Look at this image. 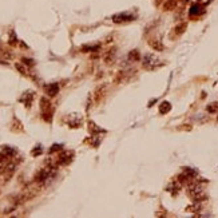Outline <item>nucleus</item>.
Instances as JSON below:
<instances>
[{"label":"nucleus","instance_id":"6e6552de","mask_svg":"<svg viewBox=\"0 0 218 218\" xmlns=\"http://www.w3.org/2000/svg\"><path fill=\"white\" fill-rule=\"evenodd\" d=\"M148 46L153 48L154 51H162L163 50V44H162V42H159V40L157 39H148Z\"/></svg>","mask_w":218,"mask_h":218},{"label":"nucleus","instance_id":"6ab92c4d","mask_svg":"<svg viewBox=\"0 0 218 218\" xmlns=\"http://www.w3.org/2000/svg\"><path fill=\"white\" fill-rule=\"evenodd\" d=\"M22 62H23V64H24V66H28V67H32V66L35 64V62L32 60V59H27V58H23Z\"/></svg>","mask_w":218,"mask_h":218},{"label":"nucleus","instance_id":"9d476101","mask_svg":"<svg viewBox=\"0 0 218 218\" xmlns=\"http://www.w3.org/2000/svg\"><path fill=\"white\" fill-rule=\"evenodd\" d=\"M126 76H127V71H119L117 74V76L114 78V83L115 84H121V83H123L126 80Z\"/></svg>","mask_w":218,"mask_h":218},{"label":"nucleus","instance_id":"f8f14e48","mask_svg":"<svg viewBox=\"0 0 218 218\" xmlns=\"http://www.w3.org/2000/svg\"><path fill=\"white\" fill-rule=\"evenodd\" d=\"M171 110V105L169 102H162L159 106V113L161 114H167Z\"/></svg>","mask_w":218,"mask_h":218},{"label":"nucleus","instance_id":"aec40b11","mask_svg":"<svg viewBox=\"0 0 218 218\" xmlns=\"http://www.w3.org/2000/svg\"><path fill=\"white\" fill-rule=\"evenodd\" d=\"M9 44H11V46L18 44V40H16V38H15V35H13V34H11V38H9Z\"/></svg>","mask_w":218,"mask_h":218},{"label":"nucleus","instance_id":"a211bd4d","mask_svg":"<svg viewBox=\"0 0 218 218\" xmlns=\"http://www.w3.org/2000/svg\"><path fill=\"white\" fill-rule=\"evenodd\" d=\"M3 151H4L7 155H9V157H12V155H15L16 154V150L12 147H3Z\"/></svg>","mask_w":218,"mask_h":218},{"label":"nucleus","instance_id":"f3484780","mask_svg":"<svg viewBox=\"0 0 218 218\" xmlns=\"http://www.w3.org/2000/svg\"><path fill=\"white\" fill-rule=\"evenodd\" d=\"M88 126H90V127H88V129H90V131H91V133H94V134H96V133H102V131H103L102 129H98V126H96L95 123L90 122V125H88Z\"/></svg>","mask_w":218,"mask_h":218},{"label":"nucleus","instance_id":"b1692460","mask_svg":"<svg viewBox=\"0 0 218 218\" xmlns=\"http://www.w3.org/2000/svg\"><path fill=\"white\" fill-rule=\"evenodd\" d=\"M217 121H218V117H217Z\"/></svg>","mask_w":218,"mask_h":218},{"label":"nucleus","instance_id":"f03ea898","mask_svg":"<svg viewBox=\"0 0 218 218\" xmlns=\"http://www.w3.org/2000/svg\"><path fill=\"white\" fill-rule=\"evenodd\" d=\"M134 16L130 15V13H125V12H121V13H117L113 16V22L114 23H125V22H131L134 20Z\"/></svg>","mask_w":218,"mask_h":218},{"label":"nucleus","instance_id":"4468645a","mask_svg":"<svg viewBox=\"0 0 218 218\" xmlns=\"http://www.w3.org/2000/svg\"><path fill=\"white\" fill-rule=\"evenodd\" d=\"M129 59H130V60H139L140 59L139 52H138L136 50H133V51L129 54Z\"/></svg>","mask_w":218,"mask_h":218},{"label":"nucleus","instance_id":"4be33fe9","mask_svg":"<svg viewBox=\"0 0 218 218\" xmlns=\"http://www.w3.org/2000/svg\"><path fill=\"white\" fill-rule=\"evenodd\" d=\"M39 154H42V148L38 147V150H34L32 151V155H39Z\"/></svg>","mask_w":218,"mask_h":218},{"label":"nucleus","instance_id":"f257e3e1","mask_svg":"<svg viewBox=\"0 0 218 218\" xmlns=\"http://www.w3.org/2000/svg\"><path fill=\"white\" fill-rule=\"evenodd\" d=\"M40 109H42V115H43L44 121L51 122V115H52V109H51V103L50 100L46 98L40 99Z\"/></svg>","mask_w":218,"mask_h":218},{"label":"nucleus","instance_id":"412c9836","mask_svg":"<svg viewBox=\"0 0 218 218\" xmlns=\"http://www.w3.org/2000/svg\"><path fill=\"white\" fill-rule=\"evenodd\" d=\"M60 148H62V146H59V144H54L52 148H51V153H52V151H56V150H60Z\"/></svg>","mask_w":218,"mask_h":218},{"label":"nucleus","instance_id":"39448f33","mask_svg":"<svg viewBox=\"0 0 218 218\" xmlns=\"http://www.w3.org/2000/svg\"><path fill=\"white\" fill-rule=\"evenodd\" d=\"M72 161V154L71 153H63L62 155H59V158H58V165H68L70 162Z\"/></svg>","mask_w":218,"mask_h":218},{"label":"nucleus","instance_id":"0eeeda50","mask_svg":"<svg viewBox=\"0 0 218 218\" xmlns=\"http://www.w3.org/2000/svg\"><path fill=\"white\" fill-rule=\"evenodd\" d=\"M177 5H178V1L177 0H166L165 3H163V11H174L177 8Z\"/></svg>","mask_w":218,"mask_h":218},{"label":"nucleus","instance_id":"423d86ee","mask_svg":"<svg viewBox=\"0 0 218 218\" xmlns=\"http://www.w3.org/2000/svg\"><path fill=\"white\" fill-rule=\"evenodd\" d=\"M46 92H47L48 96H56L58 92H59V84L58 83H52V84H48L46 87Z\"/></svg>","mask_w":218,"mask_h":218},{"label":"nucleus","instance_id":"dca6fc26","mask_svg":"<svg viewBox=\"0 0 218 218\" xmlns=\"http://www.w3.org/2000/svg\"><path fill=\"white\" fill-rule=\"evenodd\" d=\"M15 68H16V70H18L22 75H26V76L28 75V72H27V70L24 68V67H23L22 63H16V64H15Z\"/></svg>","mask_w":218,"mask_h":218},{"label":"nucleus","instance_id":"9b49d317","mask_svg":"<svg viewBox=\"0 0 218 218\" xmlns=\"http://www.w3.org/2000/svg\"><path fill=\"white\" fill-rule=\"evenodd\" d=\"M186 27H188V24H186V23H179L178 26L175 27V28H174V30H173V31H174V34H175V35H177V36H179V35H182L183 32L186 31Z\"/></svg>","mask_w":218,"mask_h":218},{"label":"nucleus","instance_id":"ddd939ff","mask_svg":"<svg viewBox=\"0 0 218 218\" xmlns=\"http://www.w3.org/2000/svg\"><path fill=\"white\" fill-rule=\"evenodd\" d=\"M206 110H207V113H210V114H217L218 113V102L210 103V105L206 107Z\"/></svg>","mask_w":218,"mask_h":218},{"label":"nucleus","instance_id":"2eb2a0df","mask_svg":"<svg viewBox=\"0 0 218 218\" xmlns=\"http://www.w3.org/2000/svg\"><path fill=\"white\" fill-rule=\"evenodd\" d=\"M201 9H202V8H201L198 4H194V5L191 7V9H190V15H191V16H194V15H198V13L202 12Z\"/></svg>","mask_w":218,"mask_h":218},{"label":"nucleus","instance_id":"5701e85b","mask_svg":"<svg viewBox=\"0 0 218 218\" xmlns=\"http://www.w3.org/2000/svg\"><path fill=\"white\" fill-rule=\"evenodd\" d=\"M1 166H3V165H1V163H0V171H1Z\"/></svg>","mask_w":218,"mask_h":218},{"label":"nucleus","instance_id":"1a4fd4ad","mask_svg":"<svg viewBox=\"0 0 218 218\" xmlns=\"http://www.w3.org/2000/svg\"><path fill=\"white\" fill-rule=\"evenodd\" d=\"M105 91H106V84H102V86H99V87L95 90V102L98 103V102H100V99L105 96Z\"/></svg>","mask_w":218,"mask_h":218},{"label":"nucleus","instance_id":"7ed1b4c3","mask_svg":"<svg viewBox=\"0 0 218 218\" xmlns=\"http://www.w3.org/2000/svg\"><path fill=\"white\" fill-rule=\"evenodd\" d=\"M115 55H117V48L115 47H111L110 50H107L103 55V60H105L106 64H113L115 62Z\"/></svg>","mask_w":218,"mask_h":218},{"label":"nucleus","instance_id":"20e7f679","mask_svg":"<svg viewBox=\"0 0 218 218\" xmlns=\"http://www.w3.org/2000/svg\"><path fill=\"white\" fill-rule=\"evenodd\" d=\"M143 67L146 70H155L157 68V60L153 55H147L144 58V63H143Z\"/></svg>","mask_w":218,"mask_h":218}]
</instances>
